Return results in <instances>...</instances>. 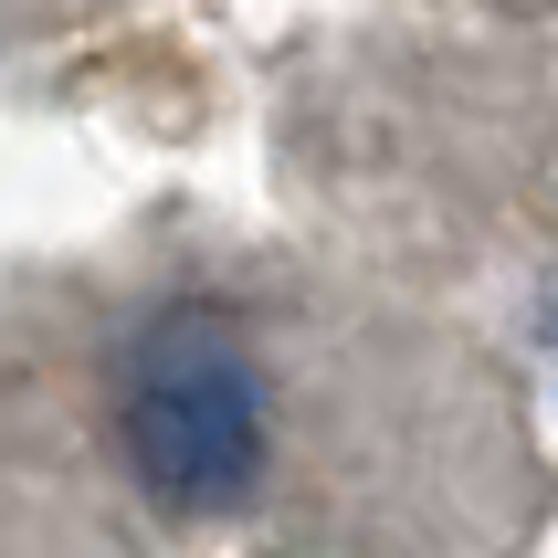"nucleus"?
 Masks as SVG:
<instances>
[{
	"label": "nucleus",
	"mask_w": 558,
	"mask_h": 558,
	"mask_svg": "<svg viewBox=\"0 0 558 558\" xmlns=\"http://www.w3.org/2000/svg\"><path fill=\"white\" fill-rule=\"evenodd\" d=\"M117 453L137 496L180 527H221L275 474V379L243 348V327L201 295H169L117 348Z\"/></svg>",
	"instance_id": "1"
},
{
	"label": "nucleus",
	"mask_w": 558,
	"mask_h": 558,
	"mask_svg": "<svg viewBox=\"0 0 558 558\" xmlns=\"http://www.w3.org/2000/svg\"><path fill=\"white\" fill-rule=\"evenodd\" d=\"M548 348H558V306H548Z\"/></svg>",
	"instance_id": "2"
}]
</instances>
